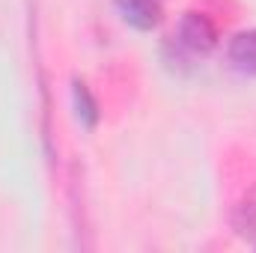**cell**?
<instances>
[{"label":"cell","mask_w":256,"mask_h":253,"mask_svg":"<svg viewBox=\"0 0 256 253\" xmlns=\"http://www.w3.org/2000/svg\"><path fill=\"white\" fill-rule=\"evenodd\" d=\"M179 42L191 54H208L218 45V27L206 12H185L179 21Z\"/></svg>","instance_id":"1"},{"label":"cell","mask_w":256,"mask_h":253,"mask_svg":"<svg viewBox=\"0 0 256 253\" xmlns=\"http://www.w3.org/2000/svg\"><path fill=\"white\" fill-rule=\"evenodd\" d=\"M122 21L134 30H155L161 24V3L158 0H116Z\"/></svg>","instance_id":"2"},{"label":"cell","mask_w":256,"mask_h":253,"mask_svg":"<svg viewBox=\"0 0 256 253\" xmlns=\"http://www.w3.org/2000/svg\"><path fill=\"white\" fill-rule=\"evenodd\" d=\"M72 98H74V114H78L80 126L84 128H96L98 126V116H102L98 102H96V96L90 92V86H86L80 78L72 80Z\"/></svg>","instance_id":"3"},{"label":"cell","mask_w":256,"mask_h":253,"mask_svg":"<svg viewBox=\"0 0 256 253\" xmlns=\"http://www.w3.org/2000/svg\"><path fill=\"white\" fill-rule=\"evenodd\" d=\"M230 60L238 72L256 74V30H244L230 42Z\"/></svg>","instance_id":"4"},{"label":"cell","mask_w":256,"mask_h":253,"mask_svg":"<svg viewBox=\"0 0 256 253\" xmlns=\"http://www.w3.org/2000/svg\"><path fill=\"white\" fill-rule=\"evenodd\" d=\"M232 224H236V230H238L242 236L256 238V190L248 194V196L238 202V208H236V214H232Z\"/></svg>","instance_id":"5"}]
</instances>
